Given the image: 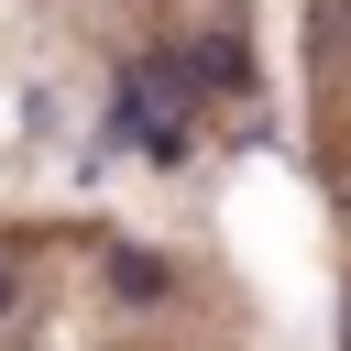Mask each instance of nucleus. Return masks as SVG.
Instances as JSON below:
<instances>
[{"mask_svg": "<svg viewBox=\"0 0 351 351\" xmlns=\"http://www.w3.org/2000/svg\"><path fill=\"white\" fill-rule=\"evenodd\" d=\"M110 285H121L132 307H154V296H176V274H165V252H132V241L110 252Z\"/></svg>", "mask_w": 351, "mask_h": 351, "instance_id": "nucleus-2", "label": "nucleus"}, {"mask_svg": "<svg viewBox=\"0 0 351 351\" xmlns=\"http://www.w3.org/2000/svg\"><path fill=\"white\" fill-rule=\"evenodd\" d=\"M11 307H22V263L0 252V329H11Z\"/></svg>", "mask_w": 351, "mask_h": 351, "instance_id": "nucleus-3", "label": "nucleus"}, {"mask_svg": "<svg viewBox=\"0 0 351 351\" xmlns=\"http://www.w3.org/2000/svg\"><path fill=\"white\" fill-rule=\"evenodd\" d=\"M176 66H186V77H208L219 99H230V88H252V55H241V33H197V44H176Z\"/></svg>", "mask_w": 351, "mask_h": 351, "instance_id": "nucleus-1", "label": "nucleus"}]
</instances>
